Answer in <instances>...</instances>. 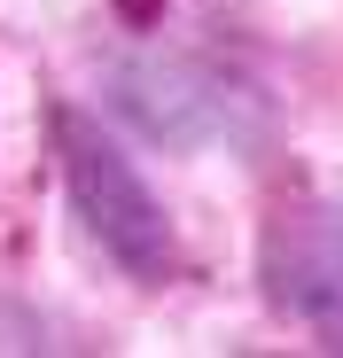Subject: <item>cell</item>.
<instances>
[{"label": "cell", "instance_id": "cell-1", "mask_svg": "<svg viewBox=\"0 0 343 358\" xmlns=\"http://www.w3.org/2000/svg\"><path fill=\"white\" fill-rule=\"evenodd\" d=\"M55 164H63V195H71V218L86 226V242L125 280L156 288L180 257V242H172V218H164L156 187L141 179V164L125 156V141L94 109L63 101L55 109Z\"/></svg>", "mask_w": 343, "mask_h": 358}, {"label": "cell", "instance_id": "cell-2", "mask_svg": "<svg viewBox=\"0 0 343 358\" xmlns=\"http://www.w3.org/2000/svg\"><path fill=\"white\" fill-rule=\"evenodd\" d=\"M258 288L320 350H343V203L297 195L258 226Z\"/></svg>", "mask_w": 343, "mask_h": 358}, {"label": "cell", "instance_id": "cell-3", "mask_svg": "<svg viewBox=\"0 0 343 358\" xmlns=\"http://www.w3.org/2000/svg\"><path fill=\"white\" fill-rule=\"evenodd\" d=\"M109 109L125 117L133 133L164 141V148H203L226 133L234 117V94L218 86V71L188 63V55H133V63L109 71Z\"/></svg>", "mask_w": 343, "mask_h": 358}]
</instances>
